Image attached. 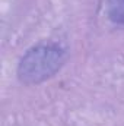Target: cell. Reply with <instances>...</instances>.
Returning a JSON list of instances; mask_svg holds the SVG:
<instances>
[{
	"instance_id": "cell-1",
	"label": "cell",
	"mask_w": 124,
	"mask_h": 126,
	"mask_svg": "<svg viewBox=\"0 0 124 126\" xmlns=\"http://www.w3.org/2000/svg\"><path fill=\"white\" fill-rule=\"evenodd\" d=\"M66 59V51L56 43H42L25 53L18 67L24 84H38L53 76Z\"/></svg>"
},
{
	"instance_id": "cell-2",
	"label": "cell",
	"mask_w": 124,
	"mask_h": 126,
	"mask_svg": "<svg viewBox=\"0 0 124 126\" xmlns=\"http://www.w3.org/2000/svg\"><path fill=\"white\" fill-rule=\"evenodd\" d=\"M105 9L112 22L124 25V0H105Z\"/></svg>"
}]
</instances>
